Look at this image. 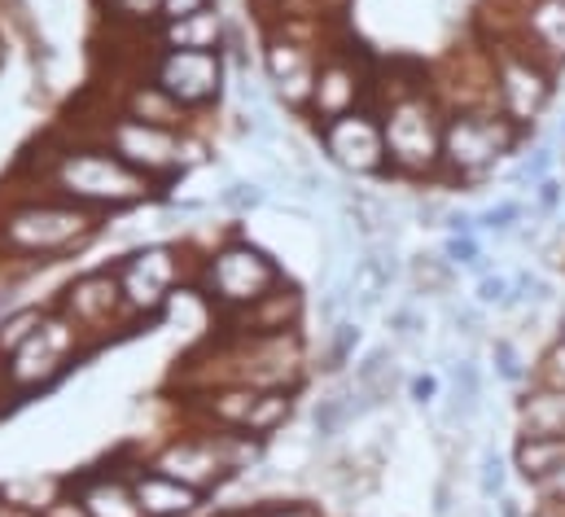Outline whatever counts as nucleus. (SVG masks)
I'll return each mask as SVG.
<instances>
[{
    "mask_svg": "<svg viewBox=\"0 0 565 517\" xmlns=\"http://www.w3.org/2000/svg\"><path fill=\"white\" fill-rule=\"evenodd\" d=\"M9 184L66 198V202H75L84 211H97L106 220L171 198L167 189H158L149 176H141L137 167H128L102 140L75 136V131L57 128V124L44 131V136H35L18 154Z\"/></svg>",
    "mask_w": 565,
    "mask_h": 517,
    "instance_id": "1",
    "label": "nucleus"
},
{
    "mask_svg": "<svg viewBox=\"0 0 565 517\" xmlns=\"http://www.w3.org/2000/svg\"><path fill=\"white\" fill-rule=\"evenodd\" d=\"M110 233V220L66 198L9 184L0 193V272H35L84 255Z\"/></svg>",
    "mask_w": 565,
    "mask_h": 517,
    "instance_id": "2",
    "label": "nucleus"
},
{
    "mask_svg": "<svg viewBox=\"0 0 565 517\" xmlns=\"http://www.w3.org/2000/svg\"><path fill=\"white\" fill-rule=\"evenodd\" d=\"M57 128L75 131V136H93L102 140L106 149H115L128 167H137L141 176H149L158 189H175L184 176H193L198 167L211 162V140L198 128H153V124H141L124 110H115L110 102H102L88 119H57Z\"/></svg>",
    "mask_w": 565,
    "mask_h": 517,
    "instance_id": "3",
    "label": "nucleus"
},
{
    "mask_svg": "<svg viewBox=\"0 0 565 517\" xmlns=\"http://www.w3.org/2000/svg\"><path fill=\"white\" fill-rule=\"evenodd\" d=\"M285 281L289 272L281 258L268 246H259L255 238H246L242 229L220 233L206 251H193V289L206 298L215 320L255 307L259 298L281 289Z\"/></svg>",
    "mask_w": 565,
    "mask_h": 517,
    "instance_id": "4",
    "label": "nucleus"
},
{
    "mask_svg": "<svg viewBox=\"0 0 565 517\" xmlns=\"http://www.w3.org/2000/svg\"><path fill=\"white\" fill-rule=\"evenodd\" d=\"M88 356H97V351L49 303L44 325L13 356L0 360V416L13 412V408H22V403H31V399H40V394H49L53 387H62L79 369V360H88Z\"/></svg>",
    "mask_w": 565,
    "mask_h": 517,
    "instance_id": "5",
    "label": "nucleus"
},
{
    "mask_svg": "<svg viewBox=\"0 0 565 517\" xmlns=\"http://www.w3.org/2000/svg\"><path fill=\"white\" fill-rule=\"evenodd\" d=\"M329 40H320V18H268L259 22V75L268 84V97L285 115L302 119L311 88H316V66Z\"/></svg>",
    "mask_w": 565,
    "mask_h": 517,
    "instance_id": "6",
    "label": "nucleus"
},
{
    "mask_svg": "<svg viewBox=\"0 0 565 517\" xmlns=\"http://www.w3.org/2000/svg\"><path fill=\"white\" fill-rule=\"evenodd\" d=\"M382 115V136L391 154V176L404 180H425L443 171V124L447 110L429 93V84H399L391 102L377 106Z\"/></svg>",
    "mask_w": 565,
    "mask_h": 517,
    "instance_id": "7",
    "label": "nucleus"
},
{
    "mask_svg": "<svg viewBox=\"0 0 565 517\" xmlns=\"http://www.w3.org/2000/svg\"><path fill=\"white\" fill-rule=\"evenodd\" d=\"M110 263H115V276H119V289H124V303L137 329L158 325L167 307L193 285L189 242H137Z\"/></svg>",
    "mask_w": 565,
    "mask_h": 517,
    "instance_id": "8",
    "label": "nucleus"
},
{
    "mask_svg": "<svg viewBox=\"0 0 565 517\" xmlns=\"http://www.w3.org/2000/svg\"><path fill=\"white\" fill-rule=\"evenodd\" d=\"M189 425H211L228 434H246L273 443L294 421L298 390H259V387H206L175 399Z\"/></svg>",
    "mask_w": 565,
    "mask_h": 517,
    "instance_id": "9",
    "label": "nucleus"
},
{
    "mask_svg": "<svg viewBox=\"0 0 565 517\" xmlns=\"http://www.w3.org/2000/svg\"><path fill=\"white\" fill-rule=\"evenodd\" d=\"M53 307L84 334V342H88L93 351H102V347H110V342H119V338H128V334H141L137 320L128 316V303H124L115 263H97V267L75 272V276L57 289Z\"/></svg>",
    "mask_w": 565,
    "mask_h": 517,
    "instance_id": "10",
    "label": "nucleus"
},
{
    "mask_svg": "<svg viewBox=\"0 0 565 517\" xmlns=\"http://www.w3.org/2000/svg\"><path fill=\"white\" fill-rule=\"evenodd\" d=\"M526 140V128L504 119L495 106H465L451 110L443 124V176L451 180H478L500 158H509Z\"/></svg>",
    "mask_w": 565,
    "mask_h": 517,
    "instance_id": "11",
    "label": "nucleus"
},
{
    "mask_svg": "<svg viewBox=\"0 0 565 517\" xmlns=\"http://www.w3.org/2000/svg\"><path fill=\"white\" fill-rule=\"evenodd\" d=\"M145 75L171 97L180 102L193 119L211 115L228 84H233V66H228V53H193V49H158L145 66Z\"/></svg>",
    "mask_w": 565,
    "mask_h": 517,
    "instance_id": "12",
    "label": "nucleus"
},
{
    "mask_svg": "<svg viewBox=\"0 0 565 517\" xmlns=\"http://www.w3.org/2000/svg\"><path fill=\"white\" fill-rule=\"evenodd\" d=\"M557 84H553V66H544L535 53H526L522 44H500L491 57V102L504 119H513L518 128L535 131L540 115L548 110Z\"/></svg>",
    "mask_w": 565,
    "mask_h": 517,
    "instance_id": "13",
    "label": "nucleus"
},
{
    "mask_svg": "<svg viewBox=\"0 0 565 517\" xmlns=\"http://www.w3.org/2000/svg\"><path fill=\"white\" fill-rule=\"evenodd\" d=\"M377 97V75L369 71V62L351 49V44H338L329 40V49L320 53V66H316V88H311V102H307V124L311 128H324L360 106H373Z\"/></svg>",
    "mask_w": 565,
    "mask_h": 517,
    "instance_id": "14",
    "label": "nucleus"
},
{
    "mask_svg": "<svg viewBox=\"0 0 565 517\" xmlns=\"http://www.w3.org/2000/svg\"><path fill=\"white\" fill-rule=\"evenodd\" d=\"M316 149L324 162H333L342 176L355 180H382L391 176V154H386V136H382V115L377 106H360L324 128H311Z\"/></svg>",
    "mask_w": 565,
    "mask_h": 517,
    "instance_id": "15",
    "label": "nucleus"
},
{
    "mask_svg": "<svg viewBox=\"0 0 565 517\" xmlns=\"http://www.w3.org/2000/svg\"><path fill=\"white\" fill-rule=\"evenodd\" d=\"M66 483L93 517H145V509L137 505V492H132V478H128V447L110 452L97 465L66 474Z\"/></svg>",
    "mask_w": 565,
    "mask_h": 517,
    "instance_id": "16",
    "label": "nucleus"
},
{
    "mask_svg": "<svg viewBox=\"0 0 565 517\" xmlns=\"http://www.w3.org/2000/svg\"><path fill=\"white\" fill-rule=\"evenodd\" d=\"M302 320H307V294L289 276L281 289H273L255 307L215 320V329L220 334H233V338H268V334H294V329H302Z\"/></svg>",
    "mask_w": 565,
    "mask_h": 517,
    "instance_id": "17",
    "label": "nucleus"
},
{
    "mask_svg": "<svg viewBox=\"0 0 565 517\" xmlns=\"http://www.w3.org/2000/svg\"><path fill=\"white\" fill-rule=\"evenodd\" d=\"M128 478H132V492H137L145 517H198L211 500V496L184 487L180 478L153 469L149 456H141L137 447H128Z\"/></svg>",
    "mask_w": 565,
    "mask_h": 517,
    "instance_id": "18",
    "label": "nucleus"
},
{
    "mask_svg": "<svg viewBox=\"0 0 565 517\" xmlns=\"http://www.w3.org/2000/svg\"><path fill=\"white\" fill-rule=\"evenodd\" d=\"M233 18L220 9V4H206L189 18H175V22H158L153 27V44L158 49H193V53H228V40H233Z\"/></svg>",
    "mask_w": 565,
    "mask_h": 517,
    "instance_id": "19",
    "label": "nucleus"
},
{
    "mask_svg": "<svg viewBox=\"0 0 565 517\" xmlns=\"http://www.w3.org/2000/svg\"><path fill=\"white\" fill-rule=\"evenodd\" d=\"M110 106L115 110H124V115H132V119H141V124H153V128H198V119L180 106V102H171L149 75H124V88L110 97Z\"/></svg>",
    "mask_w": 565,
    "mask_h": 517,
    "instance_id": "20",
    "label": "nucleus"
},
{
    "mask_svg": "<svg viewBox=\"0 0 565 517\" xmlns=\"http://www.w3.org/2000/svg\"><path fill=\"white\" fill-rule=\"evenodd\" d=\"M522 49L544 66L565 62V0H526L522 9Z\"/></svg>",
    "mask_w": 565,
    "mask_h": 517,
    "instance_id": "21",
    "label": "nucleus"
},
{
    "mask_svg": "<svg viewBox=\"0 0 565 517\" xmlns=\"http://www.w3.org/2000/svg\"><path fill=\"white\" fill-rule=\"evenodd\" d=\"M66 492V474H13L0 483V505L22 517H44V509Z\"/></svg>",
    "mask_w": 565,
    "mask_h": 517,
    "instance_id": "22",
    "label": "nucleus"
},
{
    "mask_svg": "<svg viewBox=\"0 0 565 517\" xmlns=\"http://www.w3.org/2000/svg\"><path fill=\"white\" fill-rule=\"evenodd\" d=\"M522 439H565V390L535 387L518 403Z\"/></svg>",
    "mask_w": 565,
    "mask_h": 517,
    "instance_id": "23",
    "label": "nucleus"
},
{
    "mask_svg": "<svg viewBox=\"0 0 565 517\" xmlns=\"http://www.w3.org/2000/svg\"><path fill=\"white\" fill-rule=\"evenodd\" d=\"M513 469H518L522 483H531V487L548 483L557 469H565V439H518V447H513Z\"/></svg>",
    "mask_w": 565,
    "mask_h": 517,
    "instance_id": "24",
    "label": "nucleus"
},
{
    "mask_svg": "<svg viewBox=\"0 0 565 517\" xmlns=\"http://www.w3.org/2000/svg\"><path fill=\"white\" fill-rule=\"evenodd\" d=\"M482 408V369L478 360H456L451 365V390H447V421L469 425Z\"/></svg>",
    "mask_w": 565,
    "mask_h": 517,
    "instance_id": "25",
    "label": "nucleus"
},
{
    "mask_svg": "<svg viewBox=\"0 0 565 517\" xmlns=\"http://www.w3.org/2000/svg\"><path fill=\"white\" fill-rule=\"evenodd\" d=\"M106 31H153L162 22V0H97Z\"/></svg>",
    "mask_w": 565,
    "mask_h": 517,
    "instance_id": "26",
    "label": "nucleus"
},
{
    "mask_svg": "<svg viewBox=\"0 0 565 517\" xmlns=\"http://www.w3.org/2000/svg\"><path fill=\"white\" fill-rule=\"evenodd\" d=\"M49 316V303H9L0 312V360L13 356Z\"/></svg>",
    "mask_w": 565,
    "mask_h": 517,
    "instance_id": "27",
    "label": "nucleus"
},
{
    "mask_svg": "<svg viewBox=\"0 0 565 517\" xmlns=\"http://www.w3.org/2000/svg\"><path fill=\"white\" fill-rule=\"evenodd\" d=\"M360 338H364L360 320H351V316L333 320V325L324 329V369H329V373H342V369H347V360L355 356Z\"/></svg>",
    "mask_w": 565,
    "mask_h": 517,
    "instance_id": "28",
    "label": "nucleus"
},
{
    "mask_svg": "<svg viewBox=\"0 0 565 517\" xmlns=\"http://www.w3.org/2000/svg\"><path fill=\"white\" fill-rule=\"evenodd\" d=\"M408 281L417 294H447L456 281V263L443 255H413L408 258Z\"/></svg>",
    "mask_w": 565,
    "mask_h": 517,
    "instance_id": "29",
    "label": "nucleus"
},
{
    "mask_svg": "<svg viewBox=\"0 0 565 517\" xmlns=\"http://www.w3.org/2000/svg\"><path fill=\"white\" fill-rule=\"evenodd\" d=\"M215 202L228 215H250V211H264L268 207V189H264V180H228Z\"/></svg>",
    "mask_w": 565,
    "mask_h": 517,
    "instance_id": "30",
    "label": "nucleus"
},
{
    "mask_svg": "<svg viewBox=\"0 0 565 517\" xmlns=\"http://www.w3.org/2000/svg\"><path fill=\"white\" fill-rule=\"evenodd\" d=\"M522 220H526V207L509 198V202H495V207L478 211V233H495V238H504V233H513Z\"/></svg>",
    "mask_w": 565,
    "mask_h": 517,
    "instance_id": "31",
    "label": "nucleus"
},
{
    "mask_svg": "<svg viewBox=\"0 0 565 517\" xmlns=\"http://www.w3.org/2000/svg\"><path fill=\"white\" fill-rule=\"evenodd\" d=\"M425 338V312L417 303H404V307H395L391 312V342L395 347H413V342H422Z\"/></svg>",
    "mask_w": 565,
    "mask_h": 517,
    "instance_id": "32",
    "label": "nucleus"
},
{
    "mask_svg": "<svg viewBox=\"0 0 565 517\" xmlns=\"http://www.w3.org/2000/svg\"><path fill=\"white\" fill-rule=\"evenodd\" d=\"M504 456L495 452V447H487L482 452V461H478V496L482 500H500L504 496Z\"/></svg>",
    "mask_w": 565,
    "mask_h": 517,
    "instance_id": "33",
    "label": "nucleus"
},
{
    "mask_svg": "<svg viewBox=\"0 0 565 517\" xmlns=\"http://www.w3.org/2000/svg\"><path fill=\"white\" fill-rule=\"evenodd\" d=\"M553 162H557V154L548 149V145H540L518 171H513V184H522V189H531L535 193V184H544L548 176H553Z\"/></svg>",
    "mask_w": 565,
    "mask_h": 517,
    "instance_id": "34",
    "label": "nucleus"
},
{
    "mask_svg": "<svg viewBox=\"0 0 565 517\" xmlns=\"http://www.w3.org/2000/svg\"><path fill=\"white\" fill-rule=\"evenodd\" d=\"M535 387L565 390V338L544 351V360H540V369H535Z\"/></svg>",
    "mask_w": 565,
    "mask_h": 517,
    "instance_id": "35",
    "label": "nucleus"
},
{
    "mask_svg": "<svg viewBox=\"0 0 565 517\" xmlns=\"http://www.w3.org/2000/svg\"><path fill=\"white\" fill-rule=\"evenodd\" d=\"M509 294H513V276L500 272L478 276V307H509Z\"/></svg>",
    "mask_w": 565,
    "mask_h": 517,
    "instance_id": "36",
    "label": "nucleus"
},
{
    "mask_svg": "<svg viewBox=\"0 0 565 517\" xmlns=\"http://www.w3.org/2000/svg\"><path fill=\"white\" fill-rule=\"evenodd\" d=\"M491 360H495V373H500L504 382H522V378H526L522 356H518V347H513L509 338H500V342L491 347Z\"/></svg>",
    "mask_w": 565,
    "mask_h": 517,
    "instance_id": "37",
    "label": "nucleus"
},
{
    "mask_svg": "<svg viewBox=\"0 0 565 517\" xmlns=\"http://www.w3.org/2000/svg\"><path fill=\"white\" fill-rule=\"evenodd\" d=\"M250 517H324V514L311 500H268V505H255Z\"/></svg>",
    "mask_w": 565,
    "mask_h": 517,
    "instance_id": "38",
    "label": "nucleus"
},
{
    "mask_svg": "<svg viewBox=\"0 0 565 517\" xmlns=\"http://www.w3.org/2000/svg\"><path fill=\"white\" fill-rule=\"evenodd\" d=\"M438 255L447 258V263H456V267H473L482 258V246H478V238H447Z\"/></svg>",
    "mask_w": 565,
    "mask_h": 517,
    "instance_id": "39",
    "label": "nucleus"
},
{
    "mask_svg": "<svg viewBox=\"0 0 565 517\" xmlns=\"http://www.w3.org/2000/svg\"><path fill=\"white\" fill-rule=\"evenodd\" d=\"M443 229H447V238H478V215L473 211H447Z\"/></svg>",
    "mask_w": 565,
    "mask_h": 517,
    "instance_id": "40",
    "label": "nucleus"
},
{
    "mask_svg": "<svg viewBox=\"0 0 565 517\" xmlns=\"http://www.w3.org/2000/svg\"><path fill=\"white\" fill-rule=\"evenodd\" d=\"M44 517H93V514L84 509V500H79V496L71 492V483H66V492H62V496H57V500L44 509Z\"/></svg>",
    "mask_w": 565,
    "mask_h": 517,
    "instance_id": "41",
    "label": "nucleus"
},
{
    "mask_svg": "<svg viewBox=\"0 0 565 517\" xmlns=\"http://www.w3.org/2000/svg\"><path fill=\"white\" fill-rule=\"evenodd\" d=\"M535 207H540V215H553L557 207H562V184L548 176L544 184H535Z\"/></svg>",
    "mask_w": 565,
    "mask_h": 517,
    "instance_id": "42",
    "label": "nucleus"
},
{
    "mask_svg": "<svg viewBox=\"0 0 565 517\" xmlns=\"http://www.w3.org/2000/svg\"><path fill=\"white\" fill-rule=\"evenodd\" d=\"M408 394H413V403L429 408V403L438 399V378H434V373H417V378L408 382Z\"/></svg>",
    "mask_w": 565,
    "mask_h": 517,
    "instance_id": "43",
    "label": "nucleus"
},
{
    "mask_svg": "<svg viewBox=\"0 0 565 517\" xmlns=\"http://www.w3.org/2000/svg\"><path fill=\"white\" fill-rule=\"evenodd\" d=\"M206 4H220V0H162V22H175V18H189Z\"/></svg>",
    "mask_w": 565,
    "mask_h": 517,
    "instance_id": "44",
    "label": "nucleus"
},
{
    "mask_svg": "<svg viewBox=\"0 0 565 517\" xmlns=\"http://www.w3.org/2000/svg\"><path fill=\"white\" fill-rule=\"evenodd\" d=\"M250 4H255L259 22H268V18H294L298 13V0H250Z\"/></svg>",
    "mask_w": 565,
    "mask_h": 517,
    "instance_id": "45",
    "label": "nucleus"
},
{
    "mask_svg": "<svg viewBox=\"0 0 565 517\" xmlns=\"http://www.w3.org/2000/svg\"><path fill=\"white\" fill-rule=\"evenodd\" d=\"M535 492H540L544 500H553V505H565V469H557V474H553L548 483H540Z\"/></svg>",
    "mask_w": 565,
    "mask_h": 517,
    "instance_id": "46",
    "label": "nucleus"
},
{
    "mask_svg": "<svg viewBox=\"0 0 565 517\" xmlns=\"http://www.w3.org/2000/svg\"><path fill=\"white\" fill-rule=\"evenodd\" d=\"M495 509H500V517H526V514H522V505H518L513 496H500V505H495Z\"/></svg>",
    "mask_w": 565,
    "mask_h": 517,
    "instance_id": "47",
    "label": "nucleus"
},
{
    "mask_svg": "<svg viewBox=\"0 0 565 517\" xmlns=\"http://www.w3.org/2000/svg\"><path fill=\"white\" fill-rule=\"evenodd\" d=\"M255 514V505L250 509H220V514H198V517H250Z\"/></svg>",
    "mask_w": 565,
    "mask_h": 517,
    "instance_id": "48",
    "label": "nucleus"
},
{
    "mask_svg": "<svg viewBox=\"0 0 565 517\" xmlns=\"http://www.w3.org/2000/svg\"><path fill=\"white\" fill-rule=\"evenodd\" d=\"M562 338H565V312H562Z\"/></svg>",
    "mask_w": 565,
    "mask_h": 517,
    "instance_id": "49",
    "label": "nucleus"
},
{
    "mask_svg": "<svg viewBox=\"0 0 565 517\" xmlns=\"http://www.w3.org/2000/svg\"><path fill=\"white\" fill-rule=\"evenodd\" d=\"M562 140H565V119H562Z\"/></svg>",
    "mask_w": 565,
    "mask_h": 517,
    "instance_id": "50",
    "label": "nucleus"
}]
</instances>
